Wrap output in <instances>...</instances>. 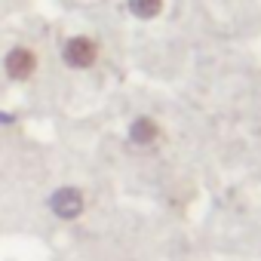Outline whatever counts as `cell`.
I'll return each mask as SVG.
<instances>
[{
  "label": "cell",
  "instance_id": "cell-1",
  "mask_svg": "<svg viewBox=\"0 0 261 261\" xmlns=\"http://www.w3.org/2000/svg\"><path fill=\"white\" fill-rule=\"evenodd\" d=\"M98 56H101V46L89 34H74L62 43V62L71 71H89L98 62Z\"/></svg>",
  "mask_w": 261,
  "mask_h": 261
},
{
  "label": "cell",
  "instance_id": "cell-2",
  "mask_svg": "<svg viewBox=\"0 0 261 261\" xmlns=\"http://www.w3.org/2000/svg\"><path fill=\"white\" fill-rule=\"evenodd\" d=\"M4 74L16 83H25L37 74V53L25 43H16L13 49H7L4 56Z\"/></svg>",
  "mask_w": 261,
  "mask_h": 261
},
{
  "label": "cell",
  "instance_id": "cell-3",
  "mask_svg": "<svg viewBox=\"0 0 261 261\" xmlns=\"http://www.w3.org/2000/svg\"><path fill=\"white\" fill-rule=\"evenodd\" d=\"M49 209H53V215H56V218H62V221H74V218H80V215H83V209H86L83 191H80V188H74V185L59 188V191L49 197Z\"/></svg>",
  "mask_w": 261,
  "mask_h": 261
},
{
  "label": "cell",
  "instance_id": "cell-4",
  "mask_svg": "<svg viewBox=\"0 0 261 261\" xmlns=\"http://www.w3.org/2000/svg\"><path fill=\"white\" fill-rule=\"evenodd\" d=\"M160 136H163L160 123L154 117H148V114H139L133 123H129V129H126L129 145H136V148H154L160 142Z\"/></svg>",
  "mask_w": 261,
  "mask_h": 261
},
{
  "label": "cell",
  "instance_id": "cell-5",
  "mask_svg": "<svg viewBox=\"0 0 261 261\" xmlns=\"http://www.w3.org/2000/svg\"><path fill=\"white\" fill-rule=\"evenodd\" d=\"M166 10V0H126V13L139 22H154Z\"/></svg>",
  "mask_w": 261,
  "mask_h": 261
}]
</instances>
